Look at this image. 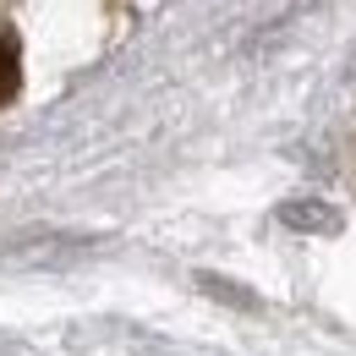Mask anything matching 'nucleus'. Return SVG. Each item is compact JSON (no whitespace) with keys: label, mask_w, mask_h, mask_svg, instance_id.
Masks as SVG:
<instances>
[{"label":"nucleus","mask_w":356,"mask_h":356,"mask_svg":"<svg viewBox=\"0 0 356 356\" xmlns=\"http://www.w3.org/2000/svg\"><path fill=\"white\" fill-rule=\"evenodd\" d=\"M17 83H22V55H17L11 33H0V104L17 99Z\"/></svg>","instance_id":"1"}]
</instances>
